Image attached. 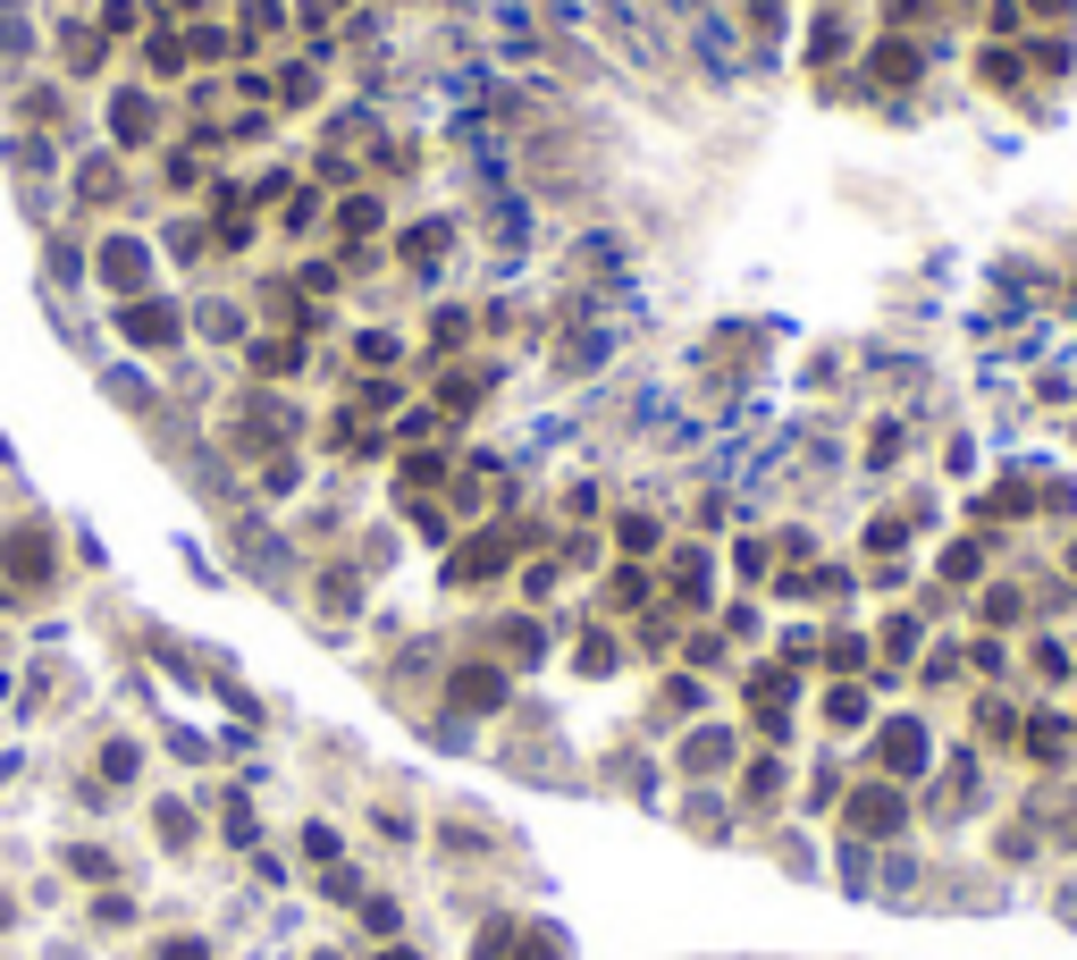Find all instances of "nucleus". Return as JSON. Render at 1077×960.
<instances>
[{"label": "nucleus", "instance_id": "f03ea898", "mask_svg": "<svg viewBox=\"0 0 1077 960\" xmlns=\"http://www.w3.org/2000/svg\"><path fill=\"white\" fill-rule=\"evenodd\" d=\"M127 337H144V346H169V337H177V312H160V304L127 312Z\"/></svg>", "mask_w": 1077, "mask_h": 960}, {"label": "nucleus", "instance_id": "f257e3e1", "mask_svg": "<svg viewBox=\"0 0 1077 960\" xmlns=\"http://www.w3.org/2000/svg\"><path fill=\"white\" fill-rule=\"evenodd\" d=\"M101 270H110L118 287H144V270H151V253H144V245H135V236H118V245H110V253H101Z\"/></svg>", "mask_w": 1077, "mask_h": 960}]
</instances>
